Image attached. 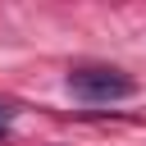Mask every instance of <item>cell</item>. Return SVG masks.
<instances>
[{"label": "cell", "instance_id": "cell-1", "mask_svg": "<svg viewBox=\"0 0 146 146\" xmlns=\"http://www.w3.org/2000/svg\"><path fill=\"white\" fill-rule=\"evenodd\" d=\"M68 91L82 100H128L137 96V82L119 68H78L68 73Z\"/></svg>", "mask_w": 146, "mask_h": 146}, {"label": "cell", "instance_id": "cell-2", "mask_svg": "<svg viewBox=\"0 0 146 146\" xmlns=\"http://www.w3.org/2000/svg\"><path fill=\"white\" fill-rule=\"evenodd\" d=\"M0 123H9V110H5V105H0Z\"/></svg>", "mask_w": 146, "mask_h": 146}]
</instances>
